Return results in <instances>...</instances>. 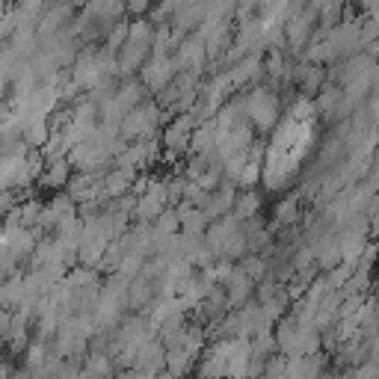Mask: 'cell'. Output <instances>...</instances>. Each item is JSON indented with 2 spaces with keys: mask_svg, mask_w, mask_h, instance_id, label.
Masks as SVG:
<instances>
[{
  "mask_svg": "<svg viewBox=\"0 0 379 379\" xmlns=\"http://www.w3.org/2000/svg\"><path fill=\"white\" fill-rule=\"evenodd\" d=\"M69 178H72L69 160H65V157H57L51 166H47V172H45V178H42V184H47V187H65V184H69Z\"/></svg>",
  "mask_w": 379,
  "mask_h": 379,
  "instance_id": "6da1fadb",
  "label": "cell"
}]
</instances>
